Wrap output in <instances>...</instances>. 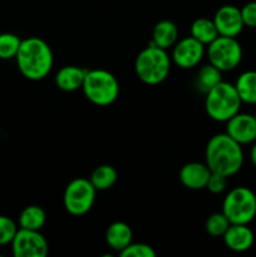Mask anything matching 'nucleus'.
<instances>
[{
	"label": "nucleus",
	"mask_w": 256,
	"mask_h": 257,
	"mask_svg": "<svg viewBox=\"0 0 256 257\" xmlns=\"http://www.w3.org/2000/svg\"><path fill=\"white\" fill-rule=\"evenodd\" d=\"M206 165L212 172L231 177L242 168L243 151L227 133H218L206 146Z\"/></svg>",
	"instance_id": "obj_1"
},
{
	"label": "nucleus",
	"mask_w": 256,
	"mask_h": 257,
	"mask_svg": "<svg viewBox=\"0 0 256 257\" xmlns=\"http://www.w3.org/2000/svg\"><path fill=\"white\" fill-rule=\"evenodd\" d=\"M15 59L20 73L29 80L44 79L54 63L49 44L38 37L23 39Z\"/></svg>",
	"instance_id": "obj_2"
},
{
	"label": "nucleus",
	"mask_w": 256,
	"mask_h": 257,
	"mask_svg": "<svg viewBox=\"0 0 256 257\" xmlns=\"http://www.w3.org/2000/svg\"><path fill=\"white\" fill-rule=\"evenodd\" d=\"M241 102L235 84L221 80L218 84L206 93L205 109L211 119L216 122H227L240 112Z\"/></svg>",
	"instance_id": "obj_3"
},
{
	"label": "nucleus",
	"mask_w": 256,
	"mask_h": 257,
	"mask_svg": "<svg viewBox=\"0 0 256 257\" xmlns=\"http://www.w3.org/2000/svg\"><path fill=\"white\" fill-rule=\"evenodd\" d=\"M136 74L146 84L156 85L168 77L171 70V57L165 49L148 45L136 58Z\"/></svg>",
	"instance_id": "obj_4"
},
{
	"label": "nucleus",
	"mask_w": 256,
	"mask_h": 257,
	"mask_svg": "<svg viewBox=\"0 0 256 257\" xmlns=\"http://www.w3.org/2000/svg\"><path fill=\"white\" fill-rule=\"evenodd\" d=\"M82 89L89 102L99 107H107L119 95V83L110 72L105 69L87 70Z\"/></svg>",
	"instance_id": "obj_5"
},
{
	"label": "nucleus",
	"mask_w": 256,
	"mask_h": 257,
	"mask_svg": "<svg viewBox=\"0 0 256 257\" xmlns=\"http://www.w3.org/2000/svg\"><path fill=\"white\" fill-rule=\"evenodd\" d=\"M222 212L230 223L248 225L256 217V195L243 186L232 188L223 198Z\"/></svg>",
	"instance_id": "obj_6"
},
{
	"label": "nucleus",
	"mask_w": 256,
	"mask_h": 257,
	"mask_svg": "<svg viewBox=\"0 0 256 257\" xmlns=\"http://www.w3.org/2000/svg\"><path fill=\"white\" fill-rule=\"evenodd\" d=\"M210 64L221 72H230L237 68L242 60V48L236 38L218 35L207 45Z\"/></svg>",
	"instance_id": "obj_7"
},
{
	"label": "nucleus",
	"mask_w": 256,
	"mask_h": 257,
	"mask_svg": "<svg viewBox=\"0 0 256 257\" xmlns=\"http://www.w3.org/2000/svg\"><path fill=\"white\" fill-rule=\"evenodd\" d=\"M97 190L87 178H75L68 183L63 196L64 208L73 216L89 212L95 201Z\"/></svg>",
	"instance_id": "obj_8"
},
{
	"label": "nucleus",
	"mask_w": 256,
	"mask_h": 257,
	"mask_svg": "<svg viewBox=\"0 0 256 257\" xmlns=\"http://www.w3.org/2000/svg\"><path fill=\"white\" fill-rule=\"evenodd\" d=\"M10 245L15 257H45L49 252L44 236L39 231L27 228H18Z\"/></svg>",
	"instance_id": "obj_9"
},
{
	"label": "nucleus",
	"mask_w": 256,
	"mask_h": 257,
	"mask_svg": "<svg viewBox=\"0 0 256 257\" xmlns=\"http://www.w3.org/2000/svg\"><path fill=\"white\" fill-rule=\"evenodd\" d=\"M205 55V45L193 37L177 40L172 49V62L181 69L197 67Z\"/></svg>",
	"instance_id": "obj_10"
},
{
	"label": "nucleus",
	"mask_w": 256,
	"mask_h": 257,
	"mask_svg": "<svg viewBox=\"0 0 256 257\" xmlns=\"http://www.w3.org/2000/svg\"><path fill=\"white\" fill-rule=\"evenodd\" d=\"M226 133L242 145H251L256 141V118L248 113H236L226 122Z\"/></svg>",
	"instance_id": "obj_11"
},
{
	"label": "nucleus",
	"mask_w": 256,
	"mask_h": 257,
	"mask_svg": "<svg viewBox=\"0 0 256 257\" xmlns=\"http://www.w3.org/2000/svg\"><path fill=\"white\" fill-rule=\"evenodd\" d=\"M212 20L218 35L222 37L236 38L245 27L241 17V10L235 5H222L218 8Z\"/></svg>",
	"instance_id": "obj_12"
},
{
	"label": "nucleus",
	"mask_w": 256,
	"mask_h": 257,
	"mask_svg": "<svg viewBox=\"0 0 256 257\" xmlns=\"http://www.w3.org/2000/svg\"><path fill=\"white\" fill-rule=\"evenodd\" d=\"M222 238L226 247L233 252H245L250 250L255 241L252 230L248 225L241 223H231L227 231L223 233Z\"/></svg>",
	"instance_id": "obj_13"
},
{
	"label": "nucleus",
	"mask_w": 256,
	"mask_h": 257,
	"mask_svg": "<svg viewBox=\"0 0 256 257\" xmlns=\"http://www.w3.org/2000/svg\"><path fill=\"white\" fill-rule=\"evenodd\" d=\"M212 171L206 163H186L180 171V181L188 190H202L206 188Z\"/></svg>",
	"instance_id": "obj_14"
},
{
	"label": "nucleus",
	"mask_w": 256,
	"mask_h": 257,
	"mask_svg": "<svg viewBox=\"0 0 256 257\" xmlns=\"http://www.w3.org/2000/svg\"><path fill=\"white\" fill-rule=\"evenodd\" d=\"M87 69L75 65H65L58 70L55 75V84L60 90L74 92L82 88Z\"/></svg>",
	"instance_id": "obj_15"
},
{
	"label": "nucleus",
	"mask_w": 256,
	"mask_h": 257,
	"mask_svg": "<svg viewBox=\"0 0 256 257\" xmlns=\"http://www.w3.org/2000/svg\"><path fill=\"white\" fill-rule=\"evenodd\" d=\"M178 40V28L171 20H161L152 30V40L150 45L167 50Z\"/></svg>",
	"instance_id": "obj_16"
},
{
	"label": "nucleus",
	"mask_w": 256,
	"mask_h": 257,
	"mask_svg": "<svg viewBox=\"0 0 256 257\" xmlns=\"http://www.w3.org/2000/svg\"><path fill=\"white\" fill-rule=\"evenodd\" d=\"M133 232L130 226L122 221L113 222L105 232V241L112 250L120 252L130 243H132Z\"/></svg>",
	"instance_id": "obj_17"
},
{
	"label": "nucleus",
	"mask_w": 256,
	"mask_h": 257,
	"mask_svg": "<svg viewBox=\"0 0 256 257\" xmlns=\"http://www.w3.org/2000/svg\"><path fill=\"white\" fill-rule=\"evenodd\" d=\"M235 88L241 102L256 104V70H246L236 79Z\"/></svg>",
	"instance_id": "obj_18"
},
{
	"label": "nucleus",
	"mask_w": 256,
	"mask_h": 257,
	"mask_svg": "<svg viewBox=\"0 0 256 257\" xmlns=\"http://www.w3.org/2000/svg\"><path fill=\"white\" fill-rule=\"evenodd\" d=\"M221 80H222V72L208 63V64L202 65L196 74L195 88L202 94H206Z\"/></svg>",
	"instance_id": "obj_19"
},
{
	"label": "nucleus",
	"mask_w": 256,
	"mask_h": 257,
	"mask_svg": "<svg viewBox=\"0 0 256 257\" xmlns=\"http://www.w3.org/2000/svg\"><path fill=\"white\" fill-rule=\"evenodd\" d=\"M191 37L197 39L203 45H208L218 37V32L212 19L198 18L191 25Z\"/></svg>",
	"instance_id": "obj_20"
},
{
	"label": "nucleus",
	"mask_w": 256,
	"mask_h": 257,
	"mask_svg": "<svg viewBox=\"0 0 256 257\" xmlns=\"http://www.w3.org/2000/svg\"><path fill=\"white\" fill-rule=\"evenodd\" d=\"M47 216L44 210L37 205H30L22 211L19 216L20 228L39 231L45 225Z\"/></svg>",
	"instance_id": "obj_21"
},
{
	"label": "nucleus",
	"mask_w": 256,
	"mask_h": 257,
	"mask_svg": "<svg viewBox=\"0 0 256 257\" xmlns=\"http://www.w3.org/2000/svg\"><path fill=\"white\" fill-rule=\"evenodd\" d=\"M117 171L109 165H102L95 168L90 175L89 181L97 191L109 190L117 181Z\"/></svg>",
	"instance_id": "obj_22"
},
{
	"label": "nucleus",
	"mask_w": 256,
	"mask_h": 257,
	"mask_svg": "<svg viewBox=\"0 0 256 257\" xmlns=\"http://www.w3.org/2000/svg\"><path fill=\"white\" fill-rule=\"evenodd\" d=\"M22 39L13 33L0 34V59L9 60L17 57Z\"/></svg>",
	"instance_id": "obj_23"
},
{
	"label": "nucleus",
	"mask_w": 256,
	"mask_h": 257,
	"mask_svg": "<svg viewBox=\"0 0 256 257\" xmlns=\"http://www.w3.org/2000/svg\"><path fill=\"white\" fill-rule=\"evenodd\" d=\"M230 225V221L223 215V212H216L206 220L205 228L208 235L213 237H222Z\"/></svg>",
	"instance_id": "obj_24"
},
{
	"label": "nucleus",
	"mask_w": 256,
	"mask_h": 257,
	"mask_svg": "<svg viewBox=\"0 0 256 257\" xmlns=\"http://www.w3.org/2000/svg\"><path fill=\"white\" fill-rule=\"evenodd\" d=\"M17 231V223L12 218L0 215V246L12 243Z\"/></svg>",
	"instance_id": "obj_25"
},
{
	"label": "nucleus",
	"mask_w": 256,
	"mask_h": 257,
	"mask_svg": "<svg viewBox=\"0 0 256 257\" xmlns=\"http://www.w3.org/2000/svg\"><path fill=\"white\" fill-rule=\"evenodd\" d=\"M122 257H155L156 251L147 243H130L119 252Z\"/></svg>",
	"instance_id": "obj_26"
},
{
	"label": "nucleus",
	"mask_w": 256,
	"mask_h": 257,
	"mask_svg": "<svg viewBox=\"0 0 256 257\" xmlns=\"http://www.w3.org/2000/svg\"><path fill=\"white\" fill-rule=\"evenodd\" d=\"M226 186H227V177L223 175H220V173L212 172L210 178H208L206 188L211 193H213V195H220V193H222L226 190Z\"/></svg>",
	"instance_id": "obj_27"
},
{
	"label": "nucleus",
	"mask_w": 256,
	"mask_h": 257,
	"mask_svg": "<svg viewBox=\"0 0 256 257\" xmlns=\"http://www.w3.org/2000/svg\"><path fill=\"white\" fill-rule=\"evenodd\" d=\"M241 17L243 25L247 28H256V2H248L241 8Z\"/></svg>",
	"instance_id": "obj_28"
},
{
	"label": "nucleus",
	"mask_w": 256,
	"mask_h": 257,
	"mask_svg": "<svg viewBox=\"0 0 256 257\" xmlns=\"http://www.w3.org/2000/svg\"><path fill=\"white\" fill-rule=\"evenodd\" d=\"M250 160L251 163L256 167V141L252 143V147L250 150Z\"/></svg>",
	"instance_id": "obj_29"
},
{
	"label": "nucleus",
	"mask_w": 256,
	"mask_h": 257,
	"mask_svg": "<svg viewBox=\"0 0 256 257\" xmlns=\"http://www.w3.org/2000/svg\"><path fill=\"white\" fill-rule=\"evenodd\" d=\"M253 115H255V118H256V110H255V114H253Z\"/></svg>",
	"instance_id": "obj_30"
}]
</instances>
